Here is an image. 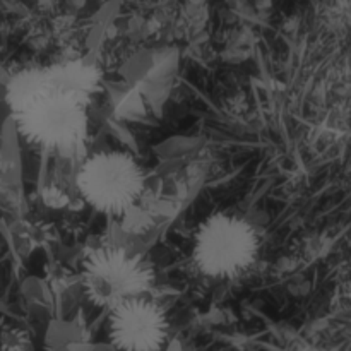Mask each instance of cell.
I'll return each mask as SVG.
<instances>
[{"label":"cell","instance_id":"obj_1","mask_svg":"<svg viewBox=\"0 0 351 351\" xmlns=\"http://www.w3.org/2000/svg\"><path fill=\"white\" fill-rule=\"evenodd\" d=\"M98 79L93 65L77 60L14 75L7 105L21 136L50 153L77 154L88 137V105Z\"/></svg>","mask_w":351,"mask_h":351},{"label":"cell","instance_id":"obj_5","mask_svg":"<svg viewBox=\"0 0 351 351\" xmlns=\"http://www.w3.org/2000/svg\"><path fill=\"white\" fill-rule=\"evenodd\" d=\"M170 335L168 314L147 295L110 308L108 338L117 351H161Z\"/></svg>","mask_w":351,"mask_h":351},{"label":"cell","instance_id":"obj_2","mask_svg":"<svg viewBox=\"0 0 351 351\" xmlns=\"http://www.w3.org/2000/svg\"><path fill=\"white\" fill-rule=\"evenodd\" d=\"M261 233L247 218L233 213H213L197 226L192 263L211 280H237L256 264Z\"/></svg>","mask_w":351,"mask_h":351},{"label":"cell","instance_id":"obj_3","mask_svg":"<svg viewBox=\"0 0 351 351\" xmlns=\"http://www.w3.org/2000/svg\"><path fill=\"white\" fill-rule=\"evenodd\" d=\"M82 201L106 216H125L144 192L146 175L134 154L122 149L98 151L82 161L77 171Z\"/></svg>","mask_w":351,"mask_h":351},{"label":"cell","instance_id":"obj_4","mask_svg":"<svg viewBox=\"0 0 351 351\" xmlns=\"http://www.w3.org/2000/svg\"><path fill=\"white\" fill-rule=\"evenodd\" d=\"M156 274L146 256L122 245H101L82 261V288L96 307L113 308L129 298L144 297Z\"/></svg>","mask_w":351,"mask_h":351}]
</instances>
